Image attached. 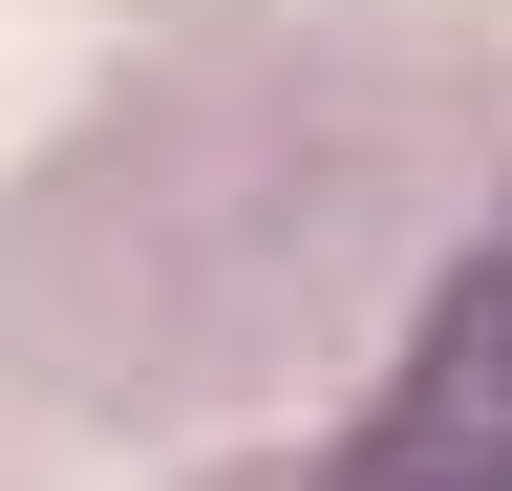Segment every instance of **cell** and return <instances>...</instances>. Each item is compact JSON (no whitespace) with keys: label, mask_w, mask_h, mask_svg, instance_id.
I'll use <instances>...</instances> for the list:
<instances>
[{"label":"cell","mask_w":512,"mask_h":491,"mask_svg":"<svg viewBox=\"0 0 512 491\" xmlns=\"http://www.w3.org/2000/svg\"><path fill=\"white\" fill-rule=\"evenodd\" d=\"M342 491H512V214L470 235V278L427 299V342L342 427Z\"/></svg>","instance_id":"obj_1"}]
</instances>
